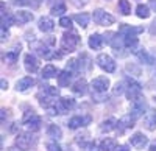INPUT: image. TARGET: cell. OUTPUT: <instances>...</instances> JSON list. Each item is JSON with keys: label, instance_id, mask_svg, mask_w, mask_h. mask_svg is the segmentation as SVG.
Wrapping results in <instances>:
<instances>
[{"label": "cell", "instance_id": "cell-30", "mask_svg": "<svg viewBox=\"0 0 156 151\" xmlns=\"http://www.w3.org/2000/svg\"><path fill=\"white\" fill-rule=\"evenodd\" d=\"M76 143L78 145H81V146H90V145H92V142H90L89 139H87V134H80V136H76Z\"/></svg>", "mask_w": 156, "mask_h": 151}, {"label": "cell", "instance_id": "cell-2", "mask_svg": "<svg viewBox=\"0 0 156 151\" xmlns=\"http://www.w3.org/2000/svg\"><path fill=\"white\" fill-rule=\"evenodd\" d=\"M126 84H128V87H126V97H128V100H129V101H136V100H139V97L142 94L140 84L136 83L131 78H126Z\"/></svg>", "mask_w": 156, "mask_h": 151}, {"label": "cell", "instance_id": "cell-12", "mask_svg": "<svg viewBox=\"0 0 156 151\" xmlns=\"http://www.w3.org/2000/svg\"><path fill=\"white\" fill-rule=\"evenodd\" d=\"M90 122V117L86 115V117H80V115H76V117H72L67 123V126L70 129H76V128H80V126H86V125H89Z\"/></svg>", "mask_w": 156, "mask_h": 151}, {"label": "cell", "instance_id": "cell-39", "mask_svg": "<svg viewBox=\"0 0 156 151\" xmlns=\"http://www.w3.org/2000/svg\"><path fill=\"white\" fill-rule=\"evenodd\" d=\"M8 37V31L5 30V27H2V41H5Z\"/></svg>", "mask_w": 156, "mask_h": 151}, {"label": "cell", "instance_id": "cell-21", "mask_svg": "<svg viewBox=\"0 0 156 151\" xmlns=\"http://www.w3.org/2000/svg\"><path fill=\"white\" fill-rule=\"evenodd\" d=\"M59 72H58V69L53 66V64H47L45 67H44V70H42V78H45V80H50V78H53V77H56Z\"/></svg>", "mask_w": 156, "mask_h": 151}, {"label": "cell", "instance_id": "cell-24", "mask_svg": "<svg viewBox=\"0 0 156 151\" xmlns=\"http://www.w3.org/2000/svg\"><path fill=\"white\" fill-rule=\"evenodd\" d=\"M47 134H48V137H53V139H56V140L62 137V131H61V128L58 126V125H50L48 129H47Z\"/></svg>", "mask_w": 156, "mask_h": 151}, {"label": "cell", "instance_id": "cell-20", "mask_svg": "<svg viewBox=\"0 0 156 151\" xmlns=\"http://www.w3.org/2000/svg\"><path fill=\"white\" fill-rule=\"evenodd\" d=\"M72 91H73V94H76V95H84L86 94V91H87V83H86V80H78L73 86H72Z\"/></svg>", "mask_w": 156, "mask_h": 151}, {"label": "cell", "instance_id": "cell-42", "mask_svg": "<svg viewBox=\"0 0 156 151\" xmlns=\"http://www.w3.org/2000/svg\"><path fill=\"white\" fill-rule=\"evenodd\" d=\"M89 151H101V149H97V148H95V145L92 143V145L89 146Z\"/></svg>", "mask_w": 156, "mask_h": 151}, {"label": "cell", "instance_id": "cell-41", "mask_svg": "<svg viewBox=\"0 0 156 151\" xmlns=\"http://www.w3.org/2000/svg\"><path fill=\"white\" fill-rule=\"evenodd\" d=\"M150 8H153V11H156V0H150Z\"/></svg>", "mask_w": 156, "mask_h": 151}, {"label": "cell", "instance_id": "cell-34", "mask_svg": "<svg viewBox=\"0 0 156 151\" xmlns=\"http://www.w3.org/2000/svg\"><path fill=\"white\" fill-rule=\"evenodd\" d=\"M92 98L95 100V101H105L106 100V94H101V92H95V91H92Z\"/></svg>", "mask_w": 156, "mask_h": 151}, {"label": "cell", "instance_id": "cell-26", "mask_svg": "<svg viewBox=\"0 0 156 151\" xmlns=\"http://www.w3.org/2000/svg\"><path fill=\"white\" fill-rule=\"evenodd\" d=\"M136 14H137V17H140V19H147V17H150V8H148L147 5H137Z\"/></svg>", "mask_w": 156, "mask_h": 151}, {"label": "cell", "instance_id": "cell-15", "mask_svg": "<svg viewBox=\"0 0 156 151\" xmlns=\"http://www.w3.org/2000/svg\"><path fill=\"white\" fill-rule=\"evenodd\" d=\"M33 86H34V80H33L31 77H25V78H22V80L17 81L16 89H17L19 92H27L30 87H33Z\"/></svg>", "mask_w": 156, "mask_h": 151}, {"label": "cell", "instance_id": "cell-8", "mask_svg": "<svg viewBox=\"0 0 156 151\" xmlns=\"http://www.w3.org/2000/svg\"><path fill=\"white\" fill-rule=\"evenodd\" d=\"M90 87H92V91H95V92L106 94L108 87H109V80H108L106 77H98V78L92 80V83H90Z\"/></svg>", "mask_w": 156, "mask_h": 151}, {"label": "cell", "instance_id": "cell-18", "mask_svg": "<svg viewBox=\"0 0 156 151\" xmlns=\"http://www.w3.org/2000/svg\"><path fill=\"white\" fill-rule=\"evenodd\" d=\"M70 80H72V72L70 70H62L59 72L58 75V84L61 87H67L70 84Z\"/></svg>", "mask_w": 156, "mask_h": 151}, {"label": "cell", "instance_id": "cell-22", "mask_svg": "<svg viewBox=\"0 0 156 151\" xmlns=\"http://www.w3.org/2000/svg\"><path fill=\"white\" fill-rule=\"evenodd\" d=\"M115 126H117V120L111 117V118L105 120V122L100 125V131H101V132H111Z\"/></svg>", "mask_w": 156, "mask_h": 151}, {"label": "cell", "instance_id": "cell-5", "mask_svg": "<svg viewBox=\"0 0 156 151\" xmlns=\"http://www.w3.org/2000/svg\"><path fill=\"white\" fill-rule=\"evenodd\" d=\"M33 143H34V139H33L31 134L23 132V134H19V136L16 137V146H17L20 151H28Z\"/></svg>", "mask_w": 156, "mask_h": 151}, {"label": "cell", "instance_id": "cell-35", "mask_svg": "<svg viewBox=\"0 0 156 151\" xmlns=\"http://www.w3.org/2000/svg\"><path fill=\"white\" fill-rule=\"evenodd\" d=\"M145 126H147L150 131H153V129L156 128V115H153V118H147V120H145Z\"/></svg>", "mask_w": 156, "mask_h": 151}, {"label": "cell", "instance_id": "cell-16", "mask_svg": "<svg viewBox=\"0 0 156 151\" xmlns=\"http://www.w3.org/2000/svg\"><path fill=\"white\" fill-rule=\"evenodd\" d=\"M37 25H39V30L44 31V33L53 31V28H55V23H53V20H51L50 17H41L39 22H37Z\"/></svg>", "mask_w": 156, "mask_h": 151}, {"label": "cell", "instance_id": "cell-17", "mask_svg": "<svg viewBox=\"0 0 156 151\" xmlns=\"http://www.w3.org/2000/svg\"><path fill=\"white\" fill-rule=\"evenodd\" d=\"M103 41H105V39H103L101 34L94 33V34H90V37H89V47L92 48V50H98V48H101Z\"/></svg>", "mask_w": 156, "mask_h": 151}, {"label": "cell", "instance_id": "cell-14", "mask_svg": "<svg viewBox=\"0 0 156 151\" xmlns=\"http://www.w3.org/2000/svg\"><path fill=\"white\" fill-rule=\"evenodd\" d=\"M142 31H144V27H131V25H126V23L120 25V28H119V33L122 36H136Z\"/></svg>", "mask_w": 156, "mask_h": 151}, {"label": "cell", "instance_id": "cell-13", "mask_svg": "<svg viewBox=\"0 0 156 151\" xmlns=\"http://www.w3.org/2000/svg\"><path fill=\"white\" fill-rule=\"evenodd\" d=\"M147 109V105H145V101L144 100H136V101H133V108H131V115L134 117V118H139V117H142V114H144V111Z\"/></svg>", "mask_w": 156, "mask_h": 151}, {"label": "cell", "instance_id": "cell-25", "mask_svg": "<svg viewBox=\"0 0 156 151\" xmlns=\"http://www.w3.org/2000/svg\"><path fill=\"white\" fill-rule=\"evenodd\" d=\"M76 22H78V25L80 27H83V28H86L87 25H89V20H90V16L89 14H86V12H81V14H76L75 17H73Z\"/></svg>", "mask_w": 156, "mask_h": 151}, {"label": "cell", "instance_id": "cell-4", "mask_svg": "<svg viewBox=\"0 0 156 151\" xmlns=\"http://www.w3.org/2000/svg\"><path fill=\"white\" fill-rule=\"evenodd\" d=\"M92 19L97 25H103V27H108V25L114 23V17L109 14V12L103 11V9H95L94 14H92Z\"/></svg>", "mask_w": 156, "mask_h": 151}, {"label": "cell", "instance_id": "cell-40", "mask_svg": "<svg viewBox=\"0 0 156 151\" xmlns=\"http://www.w3.org/2000/svg\"><path fill=\"white\" fill-rule=\"evenodd\" d=\"M0 84H2V89H3V91H6V89H8V83H6L5 80H2V83H0Z\"/></svg>", "mask_w": 156, "mask_h": 151}, {"label": "cell", "instance_id": "cell-3", "mask_svg": "<svg viewBox=\"0 0 156 151\" xmlns=\"http://www.w3.org/2000/svg\"><path fill=\"white\" fill-rule=\"evenodd\" d=\"M23 125L30 131H37L41 128V118L34 114V111H27V114L23 115Z\"/></svg>", "mask_w": 156, "mask_h": 151}, {"label": "cell", "instance_id": "cell-9", "mask_svg": "<svg viewBox=\"0 0 156 151\" xmlns=\"http://www.w3.org/2000/svg\"><path fill=\"white\" fill-rule=\"evenodd\" d=\"M129 142H131V146H134L136 149H144L148 143V139L142 132H136L129 137Z\"/></svg>", "mask_w": 156, "mask_h": 151}, {"label": "cell", "instance_id": "cell-11", "mask_svg": "<svg viewBox=\"0 0 156 151\" xmlns=\"http://www.w3.org/2000/svg\"><path fill=\"white\" fill-rule=\"evenodd\" d=\"M23 62H25V70H27L28 73H34V72H37V69H39V61H37L36 56H33L31 53L25 55Z\"/></svg>", "mask_w": 156, "mask_h": 151}, {"label": "cell", "instance_id": "cell-27", "mask_svg": "<svg viewBox=\"0 0 156 151\" xmlns=\"http://www.w3.org/2000/svg\"><path fill=\"white\" fill-rule=\"evenodd\" d=\"M136 55H137V58L144 62V64H153V59H151V56L145 52V50H136L134 52Z\"/></svg>", "mask_w": 156, "mask_h": 151}, {"label": "cell", "instance_id": "cell-38", "mask_svg": "<svg viewBox=\"0 0 156 151\" xmlns=\"http://www.w3.org/2000/svg\"><path fill=\"white\" fill-rule=\"evenodd\" d=\"M114 151H129V149H128L126 145H119V146H115V148H114Z\"/></svg>", "mask_w": 156, "mask_h": 151}, {"label": "cell", "instance_id": "cell-19", "mask_svg": "<svg viewBox=\"0 0 156 151\" xmlns=\"http://www.w3.org/2000/svg\"><path fill=\"white\" fill-rule=\"evenodd\" d=\"M16 22L17 23H28L33 20V12H28V11H17L16 16H14Z\"/></svg>", "mask_w": 156, "mask_h": 151}, {"label": "cell", "instance_id": "cell-10", "mask_svg": "<svg viewBox=\"0 0 156 151\" xmlns=\"http://www.w3.org/2000/svg\"><path fill=\"white\" fill-rule=\"evenodd\" d=\"M134 117L131 114H126L123 115L119 122H117V129H119V134H122L125 129H129V128H133L134 126Z\"/></svg>", "mask_w": 156, "mask_h": 151}, {"label": "cell", "instance_id": "cell-33", "mask_svg": "<svg viewBox=\"0 0 156 151\" xmlns=\"http://www.w3.org/2000/svg\"><path fill=\"white\" fill-rule=\"evenodd\" d=\"M59 25H61L62 28H70V27H72V19H70V17H66V16H61Z\"/></svg>", "mask_w": 156, "mask_h": 151}, {"label": "cell", "instance_id": "cell-7", "mask_svg": "<svg viewBox=\"0 0 156 151\" xmlns=\"http://www.w3.org/2000/svg\"><path fill=\"white\" fill-rule=\"evenodd\" d=\"M95 61H97L98 67L103 69L105 72H108V73H112V72L115 70V62H114V59H112L111 56H108V55H98Z\"/></svg>", "mask_w": 156, "mask_h": 151}, {"label": "cell", "instance_id": "cell-29", "mask_svg": "<svg viewBox=\"0 0 156 151\" xmlns=\"http://www.w3.org/2000/svg\"><path fill=\"white\" fill-rule=\"evenodd\" d=\"M119 11L123 16H128L131 12V5H129L128 0H119Z\"/></svg>", "mask_w": 156, "mask_h": 151}, {"label": "cell", "instance_id": "cell-32", "mask_svg": "<svg viewBox=\"0 0 156 151\" xmlns=\"http://www.w3.org/2000/svg\"><path fill=\"white\" fill-rule=\"evenodd\" d=\"M44 92L48 94L50 97H53V98H56L59 95V91L56 89V87H53V86H44Z\"/></svg>", "mask_w": 156, "mask_h": 151}, {"label": "cell", "instance_id": "cell-43", "mask_svg": "<svg viewBox=\"0 0 156 151\" xmlns=\"http://www.w3.org/2000/svg\"><path fill=\"white\" fill-rule=\"evenodd\" d=\"M150 151H156V143H153V145H150Z\"/></svg>", "mask_w": 156, "mask_h": 151}, {"label": "cell", "instance_id": "cell-31", "mask_svg": "<svg viewBox=\"0 0 156 151\" xmlns=\"http://www.w3.org/2000/svg\"><path fill=\"white\" fill-rule=\"evenodd\" d=\"M62 12H66V5L64 3H59L51 8V14L53 16H62Z\"/></svg>", "mask_w": 156, "mask_h": 151}, {"label": "cell", "instance_id": "cell-1", "mask_svg": "<svg viewBox=\"0 0 156 151\" xmlns=\"http://www.w3.org/2000/svg\"><path fill=\"white\" fill-rule=\"evenodd\" d=\"M78 44H80V36L76 33H64L62 34V39H61V47L64 52H75Z\"/></svg>", "mask_w": 156, "mask_h": 151}, {"label": "cell", "instance_id": "cell-6", "mask_svg": "<svg viewBox=\"0 0 156 151\" xmlns=\"http://www.w3.org/2000/svg\"><path fill=\"white\" fill-rule=\"evenodd\" d=\"M73 108H75V100L69 98V97H64L55 103V109H56L58 114H66V112L72 111Z\"/></svg>", "mask_w": 156, "mask_h": 151}, {"label": "cell", "instance_id": "cell-37", "mask_svg": "<svg viewBox=\"0 0 156 151\" xmlns=\"http://www.w3.org/2000/svg\"><path fill=\"white\" fill-rule=\"evenodd\" d=\"M125 92V87H123V83H117L115 87H114V95H120Z\"/></svg>", "mask_w": 156, "mask_h": 151}, {"label": "cell", "instance_id": "cell-36", "mask_svg": "<svg viewBox=\"0 0 156 151\" xmlns=\"http://www.w3.org/2000/svg\"><path fill=\"white\" fill-rule=\"evenodd\" d=\"M47 149H48V151H62L61 146H59L56 142H48V143H47Z\"/></svg>", "mask_w": 156, "mask_h": 151}, {"label": "cell", "instance_id": "cell-23", "mask_svg": "<svg viewBox=\"0 0 156 151\" xmlns=\"http://www.w3.org/2000/svg\"><path fill=\"white\" fill-rule=\"evenodd\" d=\"M19 53H20V45L19 47H16L14 50H11V52H8L6 55H5V62H9V64H14V62L17 61V58H19Z\"/></svg>", "mask_w": 156, "mask_h": 151}, {"label": "cell", "instance_id": "cell-28", "mask_svg": "<svg viewBox=\"0 0 156 151\" xmlns=\"http://www.w3.org/2000/svg\"><path fill=\"white\" fill-rule=\"evenodd\" d=\"M115 146H117L115 145V140H112V139H105V140L100 143V149L101 151H114Z\"/></svg>", "mask_w": 156, "mask_h": 151}]
</instances>
